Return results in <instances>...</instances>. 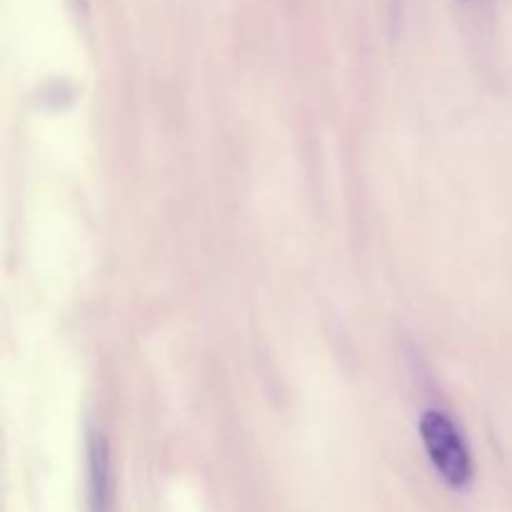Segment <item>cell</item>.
Returning a JSON list of instances; mask_svg holds the SVG:
<instances>
[{"instance_id": "3957f363", "label": "cell", "mask_w": 512, "mask_h": 512, "mask_svg": "<svg viewBox=\"0 0 512 512\" xmlns=\"http://www.w3.org/2000/svg\"><path fill=\"white\" fill-rule=\"evenodd\" d=\"M463 3H470V0H463Z\"/></svg>"}, {"instance_id": "6da1fadb", "label": "cell", "mask_w": 512, "mask_h": 512, "mask_svg": "<svg viewBox=\"0 0 512 512\" xmlns=\"http://www.w3.org/2000/svg\"><path fill=\"white\" fill-rule=\"evenodd\" d=\"M420 440L425 445L435 473L455 490L473 483V455L458 425L440 410H425L420 418Z\"/></svg>"}, {"instance_id": "7a4b0ae2", "label": "cell", "mask_w": 512, "mask_h": 512, "mask_svg": "<svg viewBox=\"0 0 512 512\" xmlns=\"http://www.w3.org/2000/svg\"><path fill=\"white\" fill-rule=\"evenodd\" d=\"M88 463V512H115V473L110 445L103 433L90 430L85 443Z\"/></svg>"}]
</instances>
